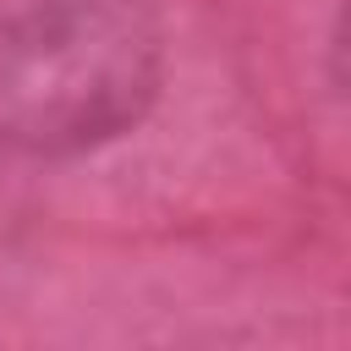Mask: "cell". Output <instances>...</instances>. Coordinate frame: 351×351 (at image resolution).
Wrapping results in <instances>:
<instances>
[{"mask_svg": "<svg viewBox=\"0 0 351 351\" xmlns=\"http://www.w3.org/2000/svg\"><path fill=\"white\" fill-rule=\"evenodd\" d=\"M154 93L137 0H22L0 16V132L55 148L126 126Z\"/></svg>", "mask_w": 351, "mask_h": 351, "instance_id": "cell-1", "label": "cell"}]
</instances>
